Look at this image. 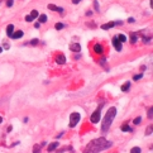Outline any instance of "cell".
<instances>
[{"mask_svg":"<svg viewBox=\"0 0 153 153\" xmlns=\"http://www.w3.org/2000/svg\"><path fill=\"white\" fill-rule=\"evenodd\" d=\"M4 48H5V50H9V48H10V46H8V43H7V42H4Z\"/></svg>","mask_w":153,"mask_h":153,"instance_id":"cell-30","label":"cell"},{"mask_svg":"<svg viewBox=\"0 0 153 153\" xmlns=\"http://www.w3.org/2000/svg\"><path fill=\"white\" fill-rule=\"evenodd\" d=\"M57 147H58V142H53V143H51V144L48 146L47 149H48V152H53Z\"/></svg>","mask_w":153,"mask_h":153,"instance_id":"cell-14","label":"cell"},{"mask_svg":"<svg viewBox=\"0 0 153 153\" xmlns=\"http://www.w3.org/2000/svg\"><path fill=\"white\" fill-rule=\"evenodd\" d=\"M12 129H13V127H8V129H7L8 133H9V132H12Z\"/></svg>","mask_w":153,"mask_h":153,"instance_id":"cell-34","label":"cell"},{"mask_svg":"<svg viewBox=\"0 0 153 153\" xmlns=\"http://www.w3.org/2000/svg\"><path fill=\"white\" fill-rule=\"evenodd\" d=\"M70 50L74 51V52H80L81 51L80 43H71V44H70Z\"/></svg>","mask_w":153,"mask_h":153,"instance_id":"cell-9","label":"cell"},{"mask_svg":"<svg viewBox=\"0 0 153 153\" xmlns=\"http://www.w3.org/2000/svg\"><path fill=\"white\" fill-rule=\"evenodd\" d=\"M1 52H3V47L0 46V53H1Z\"/></svg>","mask_w":153,"mask_h":153,"instance_id":"cell-35","label":"cell"},{"mask_svg":"<svg viewBox=\"0 0 153 153\" xmlns=\"http://www.w3.org/2000/svg\"><path fill=\"white\" fill-rule=\"evenodd\" d=\"M129 89H130V81H127L125 84H123V85H122V91L127 93Z\"/></svg>","mask_w":153,"mask_h":153,"instance_id":"cell-15","label":"cell"},{"mask_svg":"<svg viewBox=\"0 0 153 153\" xmlns=\"http://www.w3.org/2000/svg\"><path fill=\"white\" fill-rule=\"evenodd\" d=\"M13 33H14V26L13 24H9L8 28H7V36L8 37H12Z\"/></svg>","mask_w":153,"mask_h":153,"instance_id":"cell-13","label":"cell"},{"mask_svg":"<svg viewBox=\"0 0 153 153\" xmlns=\"http://www.w3.org/2000/svg\"><path fill=\"white\" fill-rule=\"evenodd\" d=\"M29 44H32V46H37V44H38V39H32V41L29 42Z\"/></svg>","mask_w":153,"mask_h":153,"instance_id":"cell-29","label":"cell"},{"mask_svg":"<svg viewBox=\"0 0 153 153\" xmlns=\"http://www.w3.org/2000/svg\"><path fill=\"white\" fill-rule=\"evenodd\" d=\"M142 77H143V74H141V75H136L134 77H133V80H134V81H138V80H141Z\"/></svg>","mask_w":153,"mask_h":153,"instance_id":"cell-26","label":"cell"},{"mask_svg":"<svg viewBox=\"0 0 153 153\" xmlns=\"http://www.w3.org/2000/svg\"><path fill=\"white\" fill-rule=\"evenodd\" d=\"M39 27H41V23H36V24H34V28H37V29H38Z\"/></svg>","mask_w":153,"mask_h":153,"instance_id":"cell-31","label":"cell"},{"mask_svg":"<svg viewBox=\"0 0 153 153\" xmlns=\"http://www.w3.org/2000/svg\"><path fill=\"white\" fill-rule=\"evenodd\" d=\"M13 4H14V0H7V5L10 8V7H13Z\"/></svg>","mask_w":153,"mask_h":153,"instance_id":"cell-28","label":"cell"},{"mask_svg":"<svg viewBox=\"0 0 153 153\" xmlns=\"http://www.w3.org/2000/svg\"><path fill=\"white\" fill-rule=\"evenodd\" d=\"M94 51H95V53L101 55L103 52H104V48H103V46H101V44H99V43H96V44L94 46Z\"/></svg>","mask_w":153,"mask_h":153,"instance_id":"cell-11","label":"cell"},{"mask_svg":"<svg viewBox=\"0 0 153 153\" xmlns=\"http://www.w3.org/2000/svg\"><path fill=\"white\" fill-rule=\"evenodd\" d=\"M47 22V15L46 14H42V15L39 17V23L42 24V23H46Z\"/></svg>","mask_w":153,"mask_h":153,"instance_id":"cell-19","label":"cell"},{"mask_svg":"<svg viewBox=\"0 0 153 153\" xmlns=\"http://www.w3.org/2000/svg\"><path fill=\"white\" fill-rule=\"evenodd\" d=\"M137 41H138V34H137V33H130V43L134 44Z\"/></svg>","mask_w":153,"mask_h":153,"instance_id":"cell-16","label":"cell"},{"mask_svg":"<svg viewBox=\"0 0 153 153\" xmlns=\"http://www.w3.org/2000/svg\"><path fill=\"white\" fill-rule=\"evenodd\" d=\"M141 148L139 147H134V148H132L130 149V153H141Z\"/></svg>","mask_w":153,"mask_h":153,"instance_id":"cell-23","label":"cell"},{"mask_svg":"<svg viewBox=\"0 0 153 153\" xmlns=\"http://www.w3.org/2000/svg\"><path fill=\"white\" fill-rule=\"evenodd\" d=\"M55 27H56V29H57V31H60V29H63L65 24H62V23H57V24H56Z\"/></svg>","mask_w":153,"mask_h":153,"instance_id":"cell-24","label":"cell"},{"mask_svg":"<svg viewBox=\"0 0 153 153\" xmlns=\"http://www.w3.org/2000/svg\"><path fill=\"white\" fill-rule=\"evenodd\" d=\"M118 24H123V22H110V23H106V24H103L101 28H103L104 31H108V29H110V28L115 27Z\"/></svg>","mask_w":153,"mask_h":153,"instance_id":"cell-5","label":"cell"},{"mask_svg":"<svg viewBox=\"0 0 153 153\" xmlns=\"http://www.w3.org/2000/svg\"><path fill=\"white\" fill-rule=\"evenodd\" d=\"M147 117L149 118V119H152V118H153V108H149V109H148V111H147Z\"/></svg>","mask_w":153,"mask_h":153,"instance_id":"cell-21","label":"cell"},{"mask_svg":"<svg viewBox=\"0 0 153 153\" xmlns=\"http://www.w3.org/2000/svg\"><path fill=\"white\" fill-rule=\"evenodd\" d=\"M94 5H95V10L99 12V10H100V8H99V3H98V0H95V1H94Z\"/></svg>","mask_w":153,"mask_h":153,"instance_id":"cell-27","label":"cell"},{"mask_svg":"<svg viewBox=\"0 0 153 153\" xmlns=\"http://www.w3.org/2000/svg\"><path fill=\"white\" fill-rule=\"evenodd\" d=\"M80 1H81V0H72V3H74V4H79Z\"/></svg>","mask_w":153,"mask_h":153,"instance_id":"cell-33","label":"cell"},{"mask_svg":"<svg viewBox=\"0 0 153 153\" xmlns=\"http://www.w3.org/2000/svg\"><path fill=\"white\" fill-rule=\"evenodd\" d=\"M1 123H3V118H1V117H0V124H1Z\"/></svg>","mask_w":153,"mask_h":153,"instance_id":"cell-36","label":"cell"},{"mask_svg":"<svg viewBox=\"0 0 153 153\" xmlns=\"http://www.w3.org/2000/svg\"><path fill=\"white\" fill-rule=\"evenodd\" d=\"M23 36H24V33H23V31H18V32H15V33H13L12 38H13V39H18V38H22Z\"/></svg>","mask_w":153,"mask_h":153,"instance_id":"cell-12","label":"cell"},{"mask_svg":"<svg viewBox=\"0 0 153 153\" xmlns=\"http://www.w3.org/2000/svg\"><path fill=\"white\" fill-rule=\"evenodd\" d=\"M122 130H123V132H132V128L129 127L128 124H125V125L122 127Z\"/></svg>","mask_w":153,"mask_h":153,"instance_id":"cell-20","label":"cell"},{"mask_svg":"<svg viewBox=\"0 0 153 153\" xmlns=\"http://www.w3.org/2000/svg\"><path fill=\"white\" fill-rule=\"evenodd\" d=\"M111 43H113V46L115 47V50H117L118 52H120V51H122V42H119L117 37H114V38H113Z\"/></svg>","mask_w":153,"mask_h":153,"instance_id":"cell-6","label":"cell"},{"mask_svg":"<svg viewBox=\"0 0 153 153\" xmlns=\"http://www.w3.org/2000/svg\"><path fill=\"white\" fill-rule=\"evenodd\" d=\"M111 146H113V143L106 141L105 138H96V139L91 141L87 146H86L85 151L82 153H99L101 151H105V149H108V148H110Z\"/></svg>","mask_w":153,"mask_h":153,"instance_id":"cell-1","label":"cell"},{"mask_svg":"<svg viewBox=\"0 0 153 153\" xmlns=\"http://www.w3.org/2000/svg\"><path fill=\"white\" fill-rule=\"evenodd\" d=\"M152 128H153L152 125L147 127V129H146V136H149V134H152V132H153V129H152Z\"/></svg>","mask_w":153,"mask_h":153,"instance_id":"cell-22","label":"cell"},{"mask_svg":"<svg viewBox=\"0 0 153 153\" xmlns=\"http://www.w3.org/2000/svg\"><path fill=\"white\" fill-rule=\"evenodd\" d=\"M48 9L50 10H53V12H58V13H63V9L55 5V4H48Z\"/></svg>","mask_w":153,"mask_h":153,"instance_id":"cell-10","label":"cell"},{"mask_svg":"<svg viewBox=\"0 0 153 153\" xmlns=\"http://www.w3.org/2000/svg\"><path fill=\"white\" fill-rule=\"evenodd\" d=\"M37 17H38V12L37 10H32V13L29 14V15L26 17V20L27 22H32V20H34Z\"/></svg>","mask_w":153,"mask_h":153,"instance_id":"cell-7","label":"cell"},{"mask_svg":"<svg viewBox=\"0 0 153 153\" xmlns=\"http://www.w3.org/2000/svg\"><path fill=\"white\" fill-rule=\"evenodd\" d=\"M128 22H129V23H134V19H133V18H129Z\"/></svg>","mask_w":153,"mask_h":153,"instance_id":"cell-32","label":"cell"},{"mask_svg":"<svg viewBox=\"0 0 153 153\" xmlns=\"http://www.w3.org/2000/svg\"><path fill=\"white\" fill-rule=\"evenodd\" d=\"M133 123H134L136 125H138V124H141V123H142V118H141V117L136 118V119H134V122H133Z\"/></svg>","mask_w":153,"mask_h":153,"instance_id":"cell-25","label":"cell"},{"mask_svg":"<svg viewBox=\"0 0 153 153\" xmlns=\"http://www.w3.org/2000/svg\"><path fill=\"white\" fill-rule=\"evenodd\" d=\"M33 153H41V146L39 144H36L33 147Z\"/></svg>","mask_w":153,"mask_h":153,"instance_id":"cell-18","label":"cell"},{"mask_svg":"<svg viewBox=\"0 0 153 153\" xmlns=\"http://www.w3.org/2000/svg\"><path fill=\"white\" fill-rule=\"evenodd\" d=\"M56 62H57V63H58V65H65L66 63V57H65V55H58V56H57L56 57Z\"/></svg>","mask_w":153,"mask_h":153,"instance_id":"cell-8","label":"cell"},{"mask_svg":"<svg viewBox=\"0 0 153 153\" xmlns=\"http://www.w3.org/2000/svg\"><path fill=\"white\" fill-rule=\"evenodd\" d=\"M80 119H81L80 113H72V114H71V115H70V124H68L70 128H75L79 124Z\"/></svg>","mask_w":153,"mask_h":153,"instance_id":"cell-4","label":"cell"},{"mask_svg":"<svg viewBox=\"0 0 153 153\" xmlns=\"http://www.w3.org/2000/svg\"><path fill=\"white\" fill-rule=\"evenodd\" d=\"M115 115H117V108L111 106L106 111V114H105V117L103 119V123H101V130L104 133H106L109 130V128H110V125L113 124V120H114V118H115Z\"/></svg>","mask_w":153,"mask_h":153,"instance_id":"cell-2","label":"cell"},{"mask_svg":"<svg viewBox=\"0 0 153 153\" xmlns=\"http://www.w3.org/2000/svg\"><path fill=\"white\" fill-rule=\"evenodd\" d=\"M117 38H118V41H119V42H122V43L127 42V37L124 36V34H118V36H117Z\"/></svg>","mask_w":153,"mask_h":153,"instance_id":"cell-17","label":"cell"},{"mask_svg":"<svg viewBox=\"0 0 153 153\" xmlns=\"http://www.w3.org/2000/svg\"><path fill=\"white\" fill-rule=\"evenodd\" d=\"M103 105H104V103H101V105H99L96 110H95V111L91 114V117H90V120H91V123L96 124V123L100 122V118H101V108H103Z\"/></svg>","mask_w":153,"mask_h":153,"instance_id":"cell-3","label":"cell"},{"mask_svg":"<svg viewBox=\"0 0 153 153\" xmlns=\"http://www.w3.org/2000/svg\"><path fill=\"white\" fill-rule=\"evenodd\" d=\"M1 1H3V0H0V3H1Z\"/></svg>","mask_w":153,"mask_h":153,"instance_id":"cell-37","label":"cell"}]
</instances>
